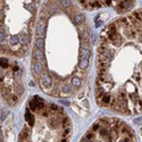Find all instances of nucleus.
Returning <instances> with one entry per match:
<instances>
[{"mask_svg": "<svg viewBox=\"0 0 142 142\" xmlns=\"http://www.w3.org/2000/svg\"><path fill=\"white\" fill-rule=\"evenodd\" d=\"M0 142H2V139H1V138H0Z\"/></svg>", "mask_w": 142, "mask_h": 142, "instance_id": "29", "label": "nucleus"}, {"mask_svg": "<svg viewBox=\"0 0 142 142\" xmlns=\"http://www.w3.org/2000/svg\"><path fill=\"white\" fill-rule=\"evenodd\" d=\"M0 134H1V127H0Z\"/></svg>", "mask_w": 142, "mask_h": 142, "instance_id": "30", "label": "nucleus"}, {"mask_svg": "<svg viewBox=\"0 0 142 142\" xmlns=\"http://www.w3.org/2000/svg\"><path fill=\"white\" fill-rule=\"evenodd\" d=\"M26 135H27V131H26V130H24L23 132L20 134V142L24 141V140H25V138H26Z\"/></svg>", "mask_w": 142, "mask_h": 142, "instance_id": "18", "label": "nucleus"}, {"mask_svg": "<svg viewBox=\"0 0 142 142\" xmlns=\"http://www.w3.org/2000/svg\"><path fill=\"white\" fill-rule=\"evenodd\" d=\"M20 42V40L17 39L16 36H14V38H11V40H10V43L11 44H17V43Z\"/></svg>", "mask_w": 142, "mask_h": 142, "instance_id": "22", "label": "nucleus"}, {"mask_svg": "<svg viewBox=\"0 0 142 142\" xmlns=\"http://www.w3.org/2000/svg\"><path fill=\"white\" fill-rule=\"evenodd\" d=\"M34 58L40 63V60H42L44 58V56H43V49L35 48V50H34Z\"/></svg>", "mask_w": 142, "mask_h": 142, "instance_id": "4", "label": "nucleus"}, {"mask_svg": "<svg viewBox=\"0 0 142 142\" xmlns=\"http://www.w3.org/2000/svg\"><path fill=\"white\" fill-rule=\"evenodd\" d=\"M35 48H38V49H43L44 48V40L43 39H38L36 40V42H35Z\"/></svg>", "mask_w": 142, "mask_h": 142, "instance_id": "10", "label": "nucleus"}, {"mask_svg": "<svg viewBox=\"0 0 142 142\" xmlns=\"http://www.w3.org/2000/svg\"><path fill=\"white\" fill-rule=\"evenodd\" d=\"M22 41H23L24 43H25V44H26V43H29V39H30V38H29V35H24L23 38H22Z\"/></svg>", "mask_w": 142, "mask_h": 142, "instance_id": "25", "label": "nucleus"}, {"mask_svg": "<svg viewBox=\"0 0 142 142\" xmlns=\"http://www.w3.org/2000/svg\"><path fill=\"white\" fill-rule=\"evenodd\" d=\"M121 142H131V140H130V139H123Z\"/></svg>", "mask_w": 142, "mask_h": 142, "instance_id": "28", "label": "nucleus"}, {"mask_svg": "<svg viewBox=\"0 0 142 142\" xmlns=\"http://www.w3.org/2000/svg\"><path fill=\"white\" fill-rule=\"evenodd\" d=\"M99 129V124H94V125L92 126V132H94V131H97V130Z\"/></svg>", "mask_w": 142, "mask_h": 142, "instance_id": "27", "label": "nucleus"}, {"mask_svg": "<svg viewBox=\"0 0 142 142\" xmlns=\"http://www.w3.org/2000/svg\"><path fill=\"white\" fill-rule=\"evenodd\" d=\"M84 138L88 140H93L94 139V132H92V131H90V132L85 133V135H84Z\"/></svg>", "mask_w": 142, "mask_h": 142, "instance_id": "16", "label": "nucleus"}, {"mask_svg": "<svg viewBox=\"0 0 142 142\" xmlns=\"http://www.w3.org/2000/svg\"><path fill=\"white\" fill-rule=\"evenodd\" d=\"M41 83H42V86L44 89H47L48 86L51 85V76L46 73V74H43L42 77H41Z\"/></svg>", "mask_w": 142, "mask_h": 142, "instance_id": "3", "label": "nucleus"}, {"mask_svg": "<svg viewBox=\"0 0 142 142\" xmlns=\"http://www.w3.org/2000/svg\"><path fill=\"white\" fill-rule=\"evenodd\" d=\"M16 92L18 93V94H20V93L23 92V86L20 85V84H17V86H16Z\"/></svg>", "mask_w": 142, "mask_h": 142, "instance_id": "20", "label": "nucleus"}, {"mask_svg": "<svg viewBox=\"0 0 142 142\" xmlns=\"http://www.w3.org/2000/svg\"><path fill=\"white\" fill-rule=\"evenodd\" d=\"M42 65H41V63H39V61H38V63H35L34 64V66H33V71H34V73H35V74H41V73H42Z\"/></svg>", "mask_w": 142, "mask_h": 142, "instance_id": "6", "label": "nucleus"}, {"mask_svg": "<svg viewBox=\"0 0 142 142\" xmlns=\"http://www.w3.org/2000/svg\"><path fill=\"white\" fill-rule=\"evenodd\" d=\"M46 29H47V23L44 20H40V22L36 25V34L40 39H43L46 36Z\"/></svg>", "mask_w": 142, "mask_h": 142, "instance_id": "1", "label": "nucleus"}, {"mask_svg": "<svg viewBox=\"0 0 142 142\" xmlns=\"http://www.w3.org/2000/svg\"><path fill=\"white\" fill-rule=\"evenodd\" d=\"M99 132H100V135L101 136H108V134H109L108 130L105 129V127H99Z\"/></svg>", "mask_w": 142, "mask_h": 142, "instance_id": "13", "label": "nucleus"}, {"mask_svg": "<svg viewBox=\"0 0 142 142\" xmlns=\"http://www.w3.org/2000/svg\"><path fill=\"white\" fill-rule=\"evenodd\" d=\"M8 114H9V112H8V110H3L2 112V114H1V119H6V117H7V115H8Z\"/></svg>", "mask_w": 142, "mask_h": 142, "instance_id": "23", "label": "nucleus"}, {"mask_svg": "<svg viewBox=\"0 0 142 142\" xmlns=\"http://www.w3.org/2000/svg\"><path fill=\"white\" fill-rule=\"evenodd\" d=\"M59 3L61 7H70L71 6V1H59Z\"/></svg>", "mask_w": 142, "mask_h": 142, "instance_id": "19", "label": "nucleus"}, {"mask_svg": "<svg viewBox=\"0 0 142 142\" xmlns=\"http://www.w3.org/2000/svg\"><path fill=\"white\" fill-rule=\"evenodd\" d=\"M100 101H101L103 105H108V103L110 102V97L109 96H102V98H101Z\"/></svg>", "mask_w": 142, "mask_h": 142, "instance_id": "14", "label": "nucleus"}, {"mask_svg": "<svg viewBox=\"0 0 142 142\" xmlns=\"http://www.w3.org/2000/svg\"><path fill=\"white\" fill-rule=\"evenodd\" d=\"M72 84H73V86L79 88V86L81 85V80H80V77H73L72 79Z\"/></svg>", "mask_w": 142, "mask_h": 142, "instance_id": "11", "label": "nucleus"}, {"mask_svg": "<svg viewBox=\"0 0 142 142\" xmlns=\"http://www.w3.org/2000/svg\"><path fill=\"white\" fill-rule=\"evenodd\" d=\"M30 108L32 109V110H36V106H35V103H34V101L33 100H30Z\"/></svg>", "mask_w": 142, "mask_h": 142, "instance_id": "21", "label": "nucleus"}, {"mask_svg": "<svg viewBox=\"0 0 142 142\" xmlns=\"http://www.w3.org/2000/svg\"><path fill=\"white\" fill-rule=\"evenodd\" d=\"M117 136H118V131L116 129L110 130V138L112 139H117Z\"/></svg>", "mask_w": 142, "mask_h": 142, "instance_id": "15", "label": "nucleus"}, {"mask_svg": "<svg viewBox=\"0 0 142 142\" xmlns=\"http://www.w3.org/2000/svg\"><path fill=\"white\" fill-rule=\"evenodd\" d=\"M3 40H5V33L1 31V32H0V42H2Z\"/></svg>", "mask_w": 142, "mask_h": 142, "instance_id": "26", "label": "nucleus"}, {"mask_svg": "<svg viewBox=\"0 0 142 142\" xmlns=\"http://www.w3.org/2000/svg\"><path fill=\"white\" fill-rule=\"evenodd\" d=\"M33 101H34V103H35L36 109H38V108H43V106H44V100H43L42 98H40L39 96L34 97Z\"/></svg>", "mask_w": 142, "mask_h": 142, "instance_id": "5", "label": "nucleus"}, {"mask_svg": "<svg viewBox=\"0 0 142 142\" xmlns=\"http://www.w3.org/2000/svg\"><path fill=\"white\" fill-rule=\"evenodd\" d=\"M25 118H26V121L29 122V124L30 125H33L34 124V118H33V115L31 114L30 112H26V115H25Z\"/></svg>", "mask_w": 142, "mask_h": 142, "instance_id": "9", "label": "nucleus"}, {"mask_svg": "<svg viewBox=\"0 0 142 142\" xmlns=\"http://www.w3.org/2000/svg\"><path fill=\"white\" fill-rule=\"evenodd\" d=\"M74 20H75L76 24H81V23H83V22L85 20V17H84V15H82V14H79V15H76L75 16Z\"/></svg>", "mask_w": 142, "mask_h": 142, "instance_id": "7", "label": "nucleus"}, {"mask_svg": "<svg viewBox=\"0 0 142 142\" xmlns=\"http://www.w3.org/2000/svg\"><path fill=\"white\" fill-rule=\"evenodd\" d=\"M0 66L1 67H8V60L6 58H0Z\"/></svg>", "mask_w": 142, "mask_h": 142, "instance_id": "17", "label": "nucleus"}, {"mask_svg": "<svg viewBox=\"0 0 142 142\" xmlns=\"http://www.w3.org/2000/svg\"><path fill=\"white\" fill-rule=\"evenodd\" d=\"M63 142H66V140H63Z\"/></svg>", "mask_w": 142, "mask_h": 142, "instance_id": "31", "label": "nucleus"}, {"mask_svg": "<svg viewBox=\"0 0 142 142\" xmlns=\"http://www.w3.org/2000/svg\"><path fill=\"white\" fill-rule=\"evenodd\" d=\"M61 90H63V93H65V94L67 93V94H68V93H71V91H72V88H71L70 84H64Z\"/></svg>", "mask_w": 142, "mask_h": 142, "instance_id": "12", "label": "nucleus"}, {"mask_svg": "<svg viewBox=\"0 0 142 142\" xmlns=\"http://www.w3.org/2000/svg\"><path fill=\"white\" fill-rule=\"evenodd\" d=\"M90 56H91V50H90V48L88 46H84L83 44L82 48H81V58L82 59H88L89 60Z\"/></svg>", "mask_w": 142, "mask_h": 142, "instance_id": "2", "label": "nucleus"}, {"mask_svg": "<svg viewBox=\"0 0 142 142\" xmlns=\"http://www.w3.org/2000/svg\"><path fill=\"white\" fill-rule=\"evenodd\" d=\"M88 66H89V60L80 58V67H81L82 70H85V68H88Z\"/></svg>", "mask_w": 142, "mask_h": 142, "instance_id": "8", "label": "nucleus"}, {"mask_svg": "<svg viewBox=\"0 0 142 142\" xmlns=\"http://www.w3.org/2000/svg\"><path fill=\"white\" fill-rule=\"evenodd\" d=\"M49 123H50V126H52V127H56V123H58V121H57V119H51Z\"/></svg>", "mask_w": 142, "mask_h": 142, "instance_id": "24", "label": "nucleus"}]
</instances>
